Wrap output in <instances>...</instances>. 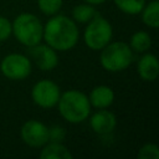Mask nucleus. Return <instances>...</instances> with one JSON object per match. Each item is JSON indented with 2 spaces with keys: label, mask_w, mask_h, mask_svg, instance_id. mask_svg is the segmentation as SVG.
I'll use <instances>...</instances> for the list:
<instances>
[{
  "label": "nucleus",
  "mask_w": 159,
  "mask_h": 159,
  "mask_svg": "<svg viewBox=\"0 0 159 159\" xmlns=\"http://www.w3.org/2000/svg\"><path fill=\"white\" fill-rule=\"evenodd\" d=\"M46 43L53 50L67 51L78 41V29L73 20L65 15H56L50 19L42 32Z\"/></svg>",
  "instance_id": "obj_1"
},
{
  "label": "nucleus",
  "mask_w": 159,
  "mask_h": 159,
  "mask_svg": "<svg viewBox=\"0 0 159 159\" xmlns=\"http://www.w3.org/2000/svg\"><path fill=\"white\" fill-rule=\"evenodd\" d=\"M60 114L70 123H80L87 119L91 111L88 97L76 89H70L60 96L57 102Z\"/></svg>",
  "instance_id": "obj_2"
},
{
  "label": "nucleus",
  "mask_w": 159,
  "mask_h": 159,
  "mask_svg": "<svg viewBox=\"0 0 159 159\" xmlns=\"http://www.w3.org/2000/svg\"><path fill=\"white\" fill-rule=\"evenodd\" d=\"M133 60V52L128 43L122 41L107 43L101 52V65L109 72H119L125 70Z\"/></svg>",
  "instance_id": "obj_3"
},
{
  "label": "nucleus",
  "mask_w": 159,
  "mask_h": 159,
  "mask_svg": "<svg viewBox=\"0 0 159 159\" xmlns=\"http://www.w3.org/2000/svg\"><path fill=\"white\" fill-rule=\"evenodd\" d=\"M11 29L16 40L27 47L40 43L42 39V24L34 14H20L14 20Z\"/></svg>",
  "instance_id": "obj_4"
},
{
  "label": "nucleus",
  "mask_w": 159,
  "mask_h": 159,
  "mask_svg": "<svg viewBox=\"0 0 159 159\" xmlns=\"http://www.w3.org/2000/svg\"><path fill=\"white\" fill-rule=\"evenodd\" d=\"M112 35H113L112 25L104 17L96 15L92 20L88 21L83 39H84V43L91 50L98 51L111 42Z\"/></svg>",
  "instance_id": "obj_5"
},
{
  "label": "nucleus",
  "mask_w": 159,
  "mask_h": 159,
  "mask_svg": "<svg viewBox=\"0 0 159 159\" xmlns=\"http://www.w3.org/2000/svg\"><path fill=\"white\" fill-rule=\"evenodd\" d=\"M2 75L10 80H25L31 73V61L29 57L20 53H10L5 56L0 63Z\"/></svg>",
  "instance_id": "obj_6"
},
{
  "label": "nucleus",
  "mask_w": 159,
  "mask_h": 159,
  "mask_svg": "<svg viewBox=\"0 0 159 159\" xmlns=\"http://www.w3.org/2000/svg\"><path fill=\"white\" fill-rule=\"evenodd\" d=\"M60 88L58 86L50 81V80H42L35 83L31 91L32 101L42 108H51L57 104L60 99Z\"/></svg>",
  "instance_id": "obj_7"
},
{
  "label": "nucleus",
  "mask_w": 159,
  "mask_h": 159,
  "mask_svg": "<svg viewBox=\"0 0 159 159\" xmlns=\"http://www.w3.org/2000/svg\"><path fill=\"white\" fill-rule=\"evenodd\" d=\"M20 133L22 140L34 148L43 147L48 142V128L43 123L35 119L25 122Z\"/></svg>",
  "instance_id": "obj_8"
},
{
  "label": "nucleus",
  "mask_w": 159,
  "mask_h": 159,
  "mask_svg": "<svg viewBox=\"0 0 159 159\" xmlns=\"http://www.w3.org/2000/svg\"><path fill=\"white\" fill-rule=\"evenodd\" d=\"M29 56L42 71H51L58 63L56 51L48 45H34L29 47Z\"/></svg>",
  "instance_id": "obj_9"
},
{
  "label": "nucleus",
  "mask_w": 159,
  "mask_h": 159,
  "mask_svg": "<svg viewBox=\"0 0 159 159\" xmlns=\"http://www.w3.org/2000/svg\"><path fill=\"white\" fill-rule=\"evenodd\" d=\"M89 124H91V128L96 133H98V134H108L116 128L117 119H116V116L112 112L101 108V111L96 112L91 117Z\"/></svg>",
  "instance_id": "obj_10"
},
{
  "label": "nucleus",
  "mask_w": 159,
  "mask_h": 159,
  "mask_svg": "<svg viewBox=\"0 0 159 159\" xmlns=\"http://www.w3.org/2000/svg\"><path fill=\"white\" fill-rule=\"evenodd\" d=\"M137 70L139 76L148 82L154 81L159 75V62L158 58L152 53L143 55L137 65Z\"/></svg>",
  "instance_id": "obj_11"
},
{
  "label": "nucleus",
  "mask_w": 159,
  "mask_h": 159,
  "mask_svg": "<svg viewBox=\"0 0 159 159\" xmlns=\"http://www.w3.org/2000/svg\"><path fill=\"white\" fill-rule=\"evenodd\" d=\"M88 101L96 108H107L114 101V92L108 86H97L91 91Z\"/></svg>",
  "instance_id": "obj_12"
},
{
  "label": "nucleus",
  "mask_w": 159,
  "mask_h": 159,
  "mask_svg": "<svg viewBox=\"0 0 159 159\" xmlns=\"http://www.w3.org/2000/svg\"><path fill=\"white\" fill-rule=\"evenodd\" d=\"M41 159H71L72 154L70 150L61 144L60 142H51L50 144H45L43 149L40 153Z\"/></svg>",
  "instance_id": "obj_13"
},
{
  "label": "nucleus",
  "mask_w": 159,
  "mask_h": 159,
  "mask_svg": "<svg viewBox=\"0 0 159 159\" xmlns=\"http://www.w3.org/2000/svg\"><path fill=\"white\" fill-rule=\"evenodd\" d=\"M140 12L142 20L147 26L153 29H157L159 26V2L157 0H153L147 6H144Z\"/></svg>",
  "instance_id": "obj_14"
},
{
  "label": "nucleus",
  "mask_w": 159,
  "mask_h": 159,
  "mask_svg": "<svg viewBox=\"0 0 159 159\" xmlns=\"http://www.w3.org/2000/svg\"><path fill=\"white\" fill-rule=\"evenodd\" d=\"M152 46V39L145 31H137L130 37V48L137 52H145Z\"/></svg>",
  "instance_id": "obj_15"
},
{
  "label": "nucleus",
  "mask_w": 159,
  "mask_h": 159,
  "mask_svg": "<svg viewBox=\"0 0 159 159\" xmlns=\"http://www.w3.org/2000/svg\"><path fill=\"white\" fill-rule=\"evenodd\" d=\"M97 15L96 10L93 6H91V4H82V5H77L73 7L72 10V16L77 22L84 24L88 22L89 20H92L94 16Z\"/></svg>",
  "instance_id": "obj_16"
},
{
  "label": "nucleus",
  "mask_w": 159,
  "mask_h": 159,
  "mask_svg": "<svg viewBox=\"0 0 159 159\" xmlns=\"http://www.w3.org/2000/svg\"><path fill=\"white\" fill-rule=\"evenodd\" d=\"M114 4L120 11L125 14L137 15L145 6V0H114Z\"/></svg>",
  "instance_id": "obj_17"
},
{
  "label": "nucleus",
  "mask_w": 159,
  "mask_h": 159,
  "mask_svg": "<svg viewBox=\"0 0 159 159\" xmlns=\"http://www.w3.org/2000/svg\"><path fill=\"white\" fill-rule=\"evenodd\" d=\"M63 0H37L40 10L46 15H55L62 7Z\"/></svg>",
  "instance_id": "obj_18"
},
{
  "label": "nucleus",
  "mask_w": 159,
  "mask_h": 159,
  "mask_svg": "<svg viewBox=\"0 0 159 159\" xmlns=\"http://www.w3.org/2000/svg\"><path fill=\"white\" fill-rule=\"evenodd\" d=\"M138 158L139 159H158L159 149L155 144H145L139 149Z\"/></svg>",
  "instance_id": "obj_19"
},
{
  "label": "nucleus",
  "mask_w": 159,
  "mask_h": 159,
  "mask_svg": "<svg viewBox=\"0 0 159 159\" xmlns=\"http://www.w3.org/2000/svg\"><path fill=\"white\" fill-rule=\"evenodd\" d=\"M11 32H12V29H11L10 21L6 17L0 16V42L7 40Z\"/></svg>",
  "instance_id": "obj_20"
},
{
  "label": "nucleus",
  "mask_w": 159,
  "mask_h": 159,
  "mask_svg": "<svg viewBox=\"0 0 159 159\" xmlns=\"http://www.w3.org/2000/svg\"><path fill=\"white\" fill-rule=\"evenodd\" d=\"M65 138V130L61 127H53V128H48V142H62Z\"/></svg>",
  "instance_id": "obj_21"
},
{
  "label": "nucleus",
  "mask_w": 159,
  "mask_h": 159,
  "mask_svg": "<svg viewBox=\"0 0 159 159\" xmlns=\"http://www.w3.org/2000/svg\"><path fill=\"white\" fill-rule=\"evenodd\" d=\"M86 1L91 5H99V4H103L106 0H86Z\"/></svg>",
  "instance_id": "obj_22"
}]
</instances>
